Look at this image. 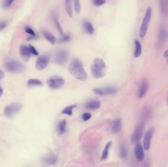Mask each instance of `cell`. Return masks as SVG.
I'll return each instance as SVG.
<instances>
[{"instance_id": "1", "label": "cell", "mask_w": 168, "mask_h": 167, "mask_svg": "<svg viewBox=\"0 0 168 167\" xmlns=\"http://www.w3.org/2000/svg\"><path fill=\"white\" fill-rule=\"evenodd\" d=\"M68 70L71 76L78 80L85 81L88 79V75L84 69L83 63L77 58L71 61L69 64Z\"/></svg>"}, {"instance_id": "2", "label": "cell", "mask_w": 168, "mask_h": 167, "mask_svg": "<svg viewBox=\"0 0 168 167\" xmlns=\"http://www.w3.org/2000/svg\"><path fill=\"white\" fill-rule=\"evenodd\" d=\"M90 73L93 78L99 79L104 77L106 74V65L103 59L96 58L92 62Z\"/></svg>"}, {"instance_id": "3", "label": "cell", "mask_w": 168, "mask_h": 167, "mask_svg": "<svg viewBox=\"0 0 168 167\" xmlns=\"http://www.w3.org/2000/svg\"><path fill=\"white\" fill-rule=\"evenodd\" d=\"M5 68L12 73L19 74L25 70V67L22 63L18 61L10 60L6 63Z\"/></svg>"}, {"instance_id": "4", "label": "cell", "mask_w": 168, "mask_h": 167, "mask_svg": "<svg viewBox=\"0 0 168 167\" xmlns=\"http://www.w3.org/2000/svg\"><path fill=\"white\" fill-rule=\"evenodd\" d=\"M151 13H152L151 9L150 7H148V9H147L146 13L145 14L144 17L140 27L139 34L140 37L142 38L144 37L147 34V31L148 30V26L151 19Z\"/></svg>"}, {"instance_id": "5", "label": "cell", "mask_w": 168, "mask_h": 167, "mask_svg": "<svg viewBox=\"0 0 168 167\" xmlns=\"http://www.w3.org/2000/svg\"><path fill=\"white\" fill-rule=\"evenodd\" d=\"M22 108V105L18 103H12L5 107L4 114L7 118H11L18 114Z\"/></svg>"}, {"instance_id": "6", "label": "cell", "mask_w": 168, "mask_h": 167, "mask_svg": "<svg viewBox=\"0 0 168 167\" xmlns=\"http://www.w3.org/2000/svg\"><path fill=\"white\" fill-rule=\"evenodd\" d=\"M145 126V125L144 122H141L136 126L131 138V140L132 143H137L140 140V139H141L144 133Z\"/></svg>"}, {"instance_id": "7", "label": "cell", "mask_w": 168, "mask_h": 167, "mask_svg": "<svg viewBox=\"0 0 168 167\" xmlns=\"http://www.w3.org/2000/svg\"><path fill=\"white\" fill-rule=\"evenodd\" d=\"M47 84L50 88L58 89L61 88L65 84V80L59 77H52L48 79Z\"/></svg>"}, {"instance_id": "8", "label": "cell", "mask_w": 168, "mask_h": 167, "mask_svg": "<svg viewBox=\"0 0 168 167\" xmlns=\"http://www.w3.org/2000/svg\"><path fill=\"white\" fill-rule=\"evenodd\" d=\"M68 53L65 50L57 51L54 55V61L59 65H64L67 63L68 59Z\"/></svg>"}, {"instance_id": "9", "label": "cell", "mask_w": 168, "mask_h": 167, "mask_svg": "<svg viewBox=\"0 0 168 167\" xmlns=\"http://www.w3.org/2000/svg\"><path fill=\"white\" fill-rule=\"evenodd\" d=\"M49 56L47 55H43L39 56L35 63V68L37 70H43L46 67L49 62Z\"/></svg>"}, {"instance_id": "10", "label": "cell", "mask_w": 168, "mask_h": 167, "mask_svg": "<svg viewBox=\"0 0 168 167\" xmlns=\"http://www.w3.org/2000/svg\"><path fill=\"white\" fill-rule=\"evenodd\" d=\"M93 92L94 94L99 96L114 95L117 93V90L114 87L108 86L101 88H95L93 90Z\"/></svg>"}, {"instance_id": "11", "label": "cell", "mask_w": 168, "mask_h": 167, "mask_svg": "<svg viewBox=\"0 0 168 167\" xmlns=\"http://www.w3.org/2000/svg\"><path fill=\"white\" fill-rule=\"evenodd\" d=\"M155 128L154 127L150 128L148 131L146 132L145 135L143 143H144V148L146 150L150 149L151 144V139L154 133Z\"/></svg>"}, {"instance_id": "12", "label": "cell", "mask_w": 168, "mask_h": 167, "mask_svg": "<svg viewBox=\"0 0 168 167\" xmlns=\"http://www.w3.org/2000/svg\"><path fill=\"white\" fill-rule=\"evenodd\" d=\"M167 38V32L163 27H161L158 31L157 39V47L158 48H162L165 43Z\"/></svg>"}, {"instance_id": "13", "label": "cell", "mask_w": 168, "mask_h": 167, "mask_svg": "<svg viewBox=\"0 0 168 167\" xmlns=\"http://www.w3.org/2000/svg\"><path fill=\"white\" fill-rule=\"evenodd\" d=\"M134 152L136 158L138 161L141 162L144 161L145 158L144 151L141 144L137 143L135 147Z\"/></svg>"}, {"instance_id": "14", "label": "cell", "mask_w": 168, "mask_h": 167, "mask_svg": "<svg viewBox=\"0 0 168 167\" xmlns=\"http://www.w3.org/2000/svg\"><path fill=\"white\" fill-rule=\"evenodd\" d=\"M20 55L21 58L26 62L28 61L31 57V52L29 47L26 45H22L20 47Z\"/></svg>"}, {"instance_id": "15", "label": "cell", "mask_w": 168, "mask_h": 167, "mask_svg": "<svg viewBox=\"0 0 168 167\" xmlns=\"http://www.w3.org/2000/svg\"><path fill=\"white\" fill-rule=\"evenodd\" d=\"M148 82L147 80L144 79L142 81L139 87L138 94H137V96L138 97V98H142L145 95L148 89Z\"/></svg>"}, {"instance_id": "16", "label": "cell", "mask_w": 168, "mask_h": 167, "mask_svg": "<svg viewBox=\"0 0 168 167\" xmlns=\"http://www.w3.org/2000/svg\"><path fill=\"white\" fill-rule=\"evenodd\" d=\"M57 160V157L53 153H50L46 156H43L41 159L43 163L49 165L55 164Z\"/></svg>"}, {"instance_id": "17", "label": "cell", "mask_w": 168, "mask_h": 167, "mask_svg": "<svg viewBox=\"0 0 168 167\" xmlns=\"http://www.w3.org/2000/svg\"><path fill=\"white\" fill-rule=\"evenodd\" d=\"M101 103L97 100H90L85 104V108L90 110H97L101 107Z\"/></svg>"}, {"instance_id": "18", "label": "cell", "mask_w": 168, "mask_h": 167, "mask_svg": "<svg viewBox=\"0 0 168 167\" xmlns=\"http://www.w3.org/2000/svg\"><path fill=\"white\" fill-rule=\"evenodd\" d=\"M122 120L120 118H117L113 121L111 126V130L114 133H117L120 132L122 129Z\"/></svg>"}, {"instance_id": "19", "label": "cell", "mask_w": 168, "mask_h": 167, "mask_svg": "<svg viewBox=\"0 0 168 167\" xmlns=\"http://www.w3.org/2000/svg\"><path fill=\"white\" fill-rule=\"evenodd\" d=\"M52 18L54 21V23L55 24L56 27L58 30V32L60 35H63L64 31L62 30V27L60 25L59 21L58 20V13L56 11H54L52 12Z\"/></svg>"}, {"instance_id": "20", "label": "cell", "mask_w": 168, "mask_h": 167, "mask_svg": "<svg viewBox=\"0 0 168 167\" xmlns=\"http://www.w3.org/2000/svg\"><path fill=\"white\" fill-rule=\"evenodd\" d=\"M82 25L85 32L90 35L93 34L94 33V28L91 23L87 20H84L83 22Z\"/></svg>"}, {"instance_id": "21", "label": "cell", "mask_w": 168, "mask_h": 167, "mask_svg": "<svg viewBox=\"0 0 168 167\" xmlns=\"http://www.w3.org/2000/svg\"><path fill=\"white\" fill-rule=\"evenodd\" d=\"M141 114L142 118L144 121H147L150 119L152 114V111L149 107H145L142 111Z\"/></svg>"}, {"instance_id": "22", "label": "cell", "mask_w": 168, "mask_h": 167, "mask_svg": "<svg viewBox=\"0 0 168 167\" xmlns=\"http://www.w3.org/2000/svg\"><path fill=\"white\" fill-rule=\"evenodd\" d=\"M142 53V45L140 42L136 40L135 41V49L134 55L136 58L140 57Z\"/></svg>"}, {"instance_id": "23", "label": "cell", "mask_w": 168, "mask_h": 167, "mask_svg": "<svg viewBox=\"0 0 168 167\" xmlns=\"http://www.w3.org/2000/svg\"><path fill=\"white\" fill-rule=\"evenodd\" d=\"M43 35L44 36L47 41L52 44L53 45H54L56 42V38L55 36L53 35L52 34L48 32V31H43Z\"/></svg>"}, {"instance_id": "24", "label": "cell", "mask_w": 168, "mask_h": 167, "mask_svg": "<svg viewBox=\"0 0 168 167\" xmlns=\"http://www.w3.org/2000/svg\"><path fill=\"white\" fill-rule=\"evenodd\" d=\"M66 125H67V122L65 120H62L58 124V132L60 135H62L65 133L66 131Z\"/></svg>"}, {"instance_id": "25", "label": "cell", "mask_w": 168, "mask_h": 167, "mask_svg": "<svg viewBox=\"0 0 168 167\" xmlns=\"http://www.w3.org/2000/svg\"><path fill=\"white\" fill-rule=\"evenodd\" d=\"M112 142L111 141H109L106 144V146L105 147L104 149L102 152L101 158V160H106V159L107 158L108 155H109V149L110 148L111 146H112Z\"/></svg>"}, {"instance_id": "26", "label": "cell", "mask_w": 168, "mask_h": 167, "mask_svg": "<svg viewBox=\"0 0 168 167\" xmlns=\"http://www.w3.org/2000/svg\"><path fill=\"white\" fill-rule=\"evenodd\" d=\"M127 156H128V152H127V147L125 144L123 143L120 146V156L123 159H125L127 158Z\"/></svg>"}, {"instance_id": "27", "label": "cell", "mask_w": 168, "mask_h": 167, "mask_svg": "<svg viewBox=\"0 0 168 167\" xmlns=\"http://www.w3.org/2000/svg\"><path fill=\"white\" fill-rule=\"evenodd\" d=\"M65 9L67 14L70 18L72 16V7L71 0H65Z\"/></svg>"}, {"instance_id": "28", "label": "cell", "mask_w": 168, "mask_h": 167, "mask_svg": "<svg viewBox=\"0 0 168 167\" xmlns=\"http://www.w3.org/2000/svg\"><path fill=\"white\" fill-rule=\"evenodd\" d=\"M77 106L76 104H73V105H69L68 106L66 107L65 108H64L62 110V114H67V115H72V110L74 108H75Z\"/></svg>"}, {"instance_id": "29", "label": "cell", "mask_w": 168, "mask_h": 167, "mask_svg": "<svg viewBox=\"0 0 168 167\" xmlns=\"http://www.w3.org/2000/svg\"><path fill=\"white\" fill-rule=\"evenodd\" d=\"M43 82L37 79H31L28 82V85L29 86H42Z\"/></svg>"}, {"instance_id": "30", "label": "cell", "mask_w": 168, "mask_h": 167, "mask_svg": "<svg viewBox=\"0 0 168 167\" xmlns=\"http://www.w3.org/2000/svg\"><path fill=\"white\" fill-rule=\"evenodd\" d=\"M74 6L76 12L79 14L81 10L80 0H74Z\"/></svg>"}, {"instance_id": "31", "label": "cell", "mask_w": 168, "mask_h": 167, "mask_svg": "<svg viewBox=\"0 0 168 167\" xmlns=\"http://www.w3.org/2000/svg\"><path fill=\"white\" fill-rule=\"evenodd\" d=\"M70 40V37L68 34L62 35V36L61 37V39L59 40L58 42L59 43H62L65 42H68Z\"/></svg>"}, {"instance_id": "32", "label": "cell", "mask_w": 168, "mask_h": 167, "mask_svg": "<svg viewBox=\"0 0 168 167\" xmlns=\"http://www.w3.org/2000/svg\"><path fill=\"white\" fill-rule=\"evenodd\" d=\"M92 4L96 7H100L104 4L106 0H92Z\"/></svg>"}, {"instance_id": "33", "label": "cell", "mask_w": 168, "mask_h": 167, "mask_svg": "<svg viewBox=\"0 0 168 167\" xmlns=\"http://www.w3.org/2000/svg\"><path fill=\"white\" fill-rule=\"evenodd\" d=\"M14 0H4L3 3V7L4 8H9L11 6Z\"/></svg>"}, {"instance_id": "34", "label": "cell", "mask_w": 168, "mask_h": 167, "mask_svg": "<svg viewBox=\"0 0 168 167\" xmlns=\"http://www.w3.org/2000/svg\"><path fill=\"white\" fill-rule=\"evenodd\" d=\"M82 119L84 121H87L90 119V118L92 117V115L89 113H85L82 115Z\"/></svg>"}, {"instance_id": "35", "label": "cell", "mask_w": 168, "mask_h": 167, "mask_svg": "<svg viewBox=\"0 0 168 167\" xmlns=\"http://www.w3.org/2000/svg\"><path fill=\"white\" fill-rule=\"evenodd\" d=\"M29 48H30L31 52L32 54L34 55H36V56H38V55H39V53H38V52L37 51V50L35 49V48L33 46V45H29Z\"/></svg>"}, {"instance_id": "36", "label": "cell", "mask_w": 168, "mask_h": 167, "mask_svg": "<svg viewBox=\"0 0 168 167\" xmlns=\"http://www.w3.org/2000/svg\"><path fill=\"white\" fill-rule=\"evenodd\" d=\"M25 31L27 34H29L31 35H35V32L33 31V29H32L30 27H26L25 28Z\"/></svg>"}, {"instance_id": "37", "label": "cell", "mask_w": 168, "mask_h": 167, "mask_svg": "<svg viewBox=\"0 0 168 167\" xmlns=\"http://www.w3.org/2000/svg\"><path fill=\"white\" fill-rule=\"evenodd\" d=\"M7 26V21H3L0 22V31L6 28Z\"/></svg>"}, {"instance_id": "38", "label": "cell", "mask_w": 168, "mask_h": 167, "mask_svg": "<svg viewBox=\"0 0 168 167\" xmlns=\"http://www.w3.org/2000/svg\"><path fill=\"white\" fill-rule=\"evenodd\" d=\"M38 38V36L37 35H31L28 37L27 38V41H30L33 40L37 39Z\"/></svg>"}, {"instance_id": "39", "label": "cell", "mask_w": 168, "mask_h": 167, "mask_svg": "<svg viewBox=\"0 0 168 167\" xmlns=\"http://www.w3.org/2000/svg\"><path fill=\"white\" fill-rule=\"evenodd\" d=\"M164 57L165 58L166 60V62L168 63V50L164 52Z\"/></svg>"}, {"instance_id": "40", "label": "cell", "mask_w": 168, "mask_h": 167, "mask_svg": "<svg viewBox=\"0 0 168 167\" xmlns=\"http://www.w3.org/2000/svg\"><path fill=\"white\" fill-rule=\"evenodd\" d=\"M4 77V72L3 71L0 70V80H2Z\"/></svg>"}, {"instance_id": "41", "label": "cell", "mask_w": 168, "mask_h": 167, "mask_svg": "<svg viewBox=\"0 0 168 167\" xmlns=\"http://www.w3.org/2000/svg\"><path fill=\"white\" fill-rule=\"evenodd\" d=\"M3 94V89L1 88V87L0 86V97Z\"/></svg>"}, {"instance_id": "42", "label": "cell", "mask_w": 168, "mask_h": 167, "mask_svg": "<svg viewBox=\"0 0 168 167\" xmlns=\"http://www.w3.org/2000/svg\"><path fill=\"white\" fill-rule=\"evenodd\" d=\"M167 104H168V97H167Z\"/></svg>"}]
</instances>
